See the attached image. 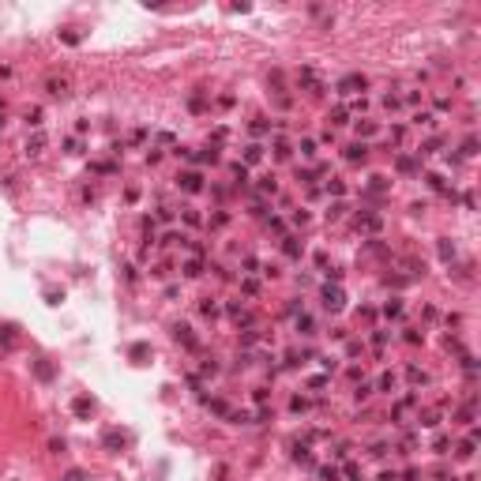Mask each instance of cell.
I'll return each instance as SVG.
<instances>
[{"instance_id": "obj_2", "label": "cell", "mask_w": 481, "mask_h": 481, "mask_svg": "<svg viewBox=\"0 0 481 481\" xmlns=\"http://www.w3.org/2000/svg\"><path fill=\"white\" fill-rule=\"evenodd\" d=\"M327 309H342V294H338V290H327Z\"/></svg>"}, {"instance_id": "obj_4", "label": "cell", "mask_w": 481, "mask_h": 481, "mask_svg": "<svg viewBox=\"0 0 481 481\" xmlns=\"http://www.w3.org/2000/svg\"><path fill=\"white\" fill-rule=\"evenodd\" d=\"M75 414H94V402L90 399H75Z\"/></svg>"}, {"instance_id": "obj_1", "label": "cell", "mask_w": 481, "mask_h": 481, "mask_svg": "<svg viewBox=\"0 0 481 481\" xmlns=\"http://www.w3.org/2000/svg\"><path fill=\"white\" fill-rule=\"evenodd\" d=\"M353 86H361V90H365V79H361V75H346V79L338 83V94H353Z\"/></svg>"}, {"instance_id": "obj_3", "label": "cell", "mask_w": 481, "mask_h": 481, "mask_svg": "<svg viewBox=\"0 0 481 481\" xmlns=\"http://www.w3.org/2000/svg\"><path fill=\"white\" fill-rule=\"evenodd\" d=\"M180 180H184V188H188V192H200V177H196V173H184Z\"/></svg>"}]
</instances>
